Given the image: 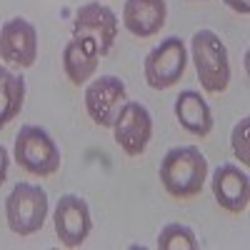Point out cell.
<instances>
[{
  "label": "cell",
  "mask_w": 250,
  "mask_h": 250,
  "mask_svg": "<svg viewBox=\"0 0 250 250\" xmlns=\"http://www.w3.org/2000/svg\"><path fill=\"white\" fill-rule=\"evenodd\" d=\"M158 178L170 198L188 203L203 193V185L208 180V160L195 145H178L163 155Z\"/></svg>",
  "instance_id": "cell-1"
},
{
  "label": "cell",
  "mask_w": 250,
  "mask_h": 250,
  "mask_svg": "<svg viewBox=\"0 0 250 250\" xmlns=\"http://www.w3.org/2000/svg\"><path fill=\"white\" fill-rule=\"evenodd\" d=\"M190 58L198 80L208 95H220L230 85V55L213 30H198L190 38Z\"/></svg>",
  "instance_id": "cell-2"
},
{
  "label": "cell",
  "mask_w": 250,
  "mask_h": 250,
  "mask_svg": "<svg viewBox=\"0 0 250 250\" xmlns=\"http://www.w3.org/2000/svg\"><path fill=\"white\" fill-rule=\"evenodd\" d=\"M13 158L33 178H53L62 165V155L55 138L40 125H23L18 130Z\"/></svg>",
  "instance_id": "cell-3"
},
{
  "label": "cell",
  "mask_w": 250,
  "mask_h": 250,
  "mask_svg": "<svg viewBox=\"0 0 250 250\" xmlns=\"http://www.w3.org/2000/svg\"><path fill=\"white\" fill-rule=\"evenodd\" d=\"M48 220V193L33 183H15L5 198V223L8 228L25 238L43 230Z\"/></svg>",
  "instance_id": "cell-4"
},
{
  "label": "cell",
  "mask_w": 250,
  "mask_h": 250,
  "mask_svg": "<svg viewBox=\"0 0 250 250\" xmlns=\"http://www.w3.org/2000/svg\"><path fill=\"white\" fill-rule=\"evenodd\" d=\"M188 68V48L185 40L178 35H170L160 40V45H155L143 62V75L148 88L153 90H168L178 85V80L185 75Z\"/></svg>",
  "instance_id": "cell-5"
},
{
  "label": "cell",
  "mask_w": 250,
  "mask_h": 250,
  "mask_svg": "<svg viewBox=\"0 0 250 250\" xmlns=\"http://www.w3.org/2000/svg\"><path fill=\"white\" fill-rule=\"evenodd\" d=\"M113 138L115 145L130 158H138L148 150L153 140V115L143 103L128 100L120 108L115 123H113Z\"/></svg>",
  "instance_id": "cell-6"
},
{
  "label": "cell",
  "mask_w": 250,
  "mask_h": 250,
  "mask_svg": "<svg viewBox=\"0 0 250 250\" xmlns=\"http://www.w3.org/2000/svg\"><path fill=\"white\" fill-rule=\"evenodd\" d=\"M85 113L100 128H113L120 108L128 103V85L118 75H100L85 88Z\"/></svg>",
  "instance_id": "cell-7"
},
{
  "label": "cell",
  "mask_w": 250,
  "mask_h": 250,
  "mask_svg": "<svg viewBox=\"0 0 250 250\" xmlns=\"http://www.w3.org/2000/svg\"><path fill=\"white\" fill-rule=\"evenodd\" d=\"M73 38H85L98 48L100 58L108 55L118 40V15L103 3H85L75 10Z\"/></svg>",
  "instance_id": "cell-8"
},
{
  "label": "cell",
  "mask_w": 250,
  "mask_h": 250,
  "mask_svg": "<svg viewBox=\"0 0 250 250\" xmlns=\"http://www.w3.org/2000/svg\"><path fill=\"white\" fill-rule=\"evenodd\" d=\"M53 228L62 248H80L93 230L88 200L75 193L60 195L55 210H53Z\"/></svg>",
  "instance_id": "cell-9"
},
{
  "label": "cell",
  "mask_w": 250,
  "mask_h": 250,
  "mask_svg": "<svg viewBox=\"0 0 250 250\" xmlns=\"http://www.w3.org/2000/svg\"><path fill=\"white\" fill-rule=\"evenodd\" d=\"M0 60L10 68L28 70L38 60V30L28 18H10L0 28Z\"/></svg>",
  "instance_id": "cell-10"
},
{
  "label": "cell",
  "mask_w": 250,
  "mask_h": 250,
  "mask_svg": "<svg viewBox=\"0 0 250 250\" xmlns=\"http://www.w3.org/2000/svg\"><path fill=\"white\" fill-rule=\"evenodd\" d=\"M215 203L230 215H243L250 203V178L245 170H240L233 163L218 165L210 180Z\"/></svg>",
  "instance_id": "cell-11"
},
{
  "label": "cell",
  "mask_w": 250,
  "mask_h": 250,
  "mask_svg": "<svg viewBox=\"0 0 250 250\" xmlns=\"http://www.w3.org/2000/svg\"><path fill=\"white\" fill-rule=\"evenodd\" d=\"M168 23V3L165 0H125L123 25L130 35L145 40L155 38Z\"/></svg>",
  "instance_id": "cell-12"
},
{
  "label": "cell",
  "mask_w": 250,
  "mask_h": 250,
  "mask_svg": "<svg viewBox=\"0 0 250 250\" xmlns=\"http://www.w3.org/2000/svg\"><path fill=\"white\" fill-rule=\"evenodd\" d=\"M98 65H100V53L85 38H73L65 45V50H62V73L75 88L93 80V75L98 73Z\"/></svg>",
  "instance_id": "cell-13"
},
{
  "label": "cell",
  "mask_w": 250,
  "mask_h": 250,
  "mask_svg": "<svg viewBox=\"0 0 250 250\" xmlns=\"http://www.w3.org/2000/svg\"><path fill=\"white\" fill-rule=\"evenodd\" d=\"M175 118L180 123V128L185 133H190L195 138H208L213 133V110L210 105L203 100L200 93L195 90H183L178 98H175Z\"/></svg>",
  "instance_id": "cell-14"
},
{
  "label": "cell",
  "mask_w": 250,
  "mask_h": 250,
  "mask_svg": "<svg viewBox=\"0 0 250 250\" xmlns=\"http://www.w3.org/2000/svg\"><path fill=\"white\" fill-rule=\"evenodd\" d=\"M25 80L23 75L13 73L8 65H0V130L8 128V125L20 115L25 105Z\"/></svg>",
  "instance_id": "cell-15"
},
{
  "label": "cell",
  "mask_w": 250,
  "mask_h": 250,
  "mask_svg": "<svg viewBox=\"0 0 250 250\" xmlns=\"http://www.w3.org/2000/svg\"><path fill=\"white\" fill-rule=\"evenodd\" d=\"M158 248L160 250H198L200 243L188 225L170 223L158 233Z\"/></svg>",
  "instance_id": "cell-16"
},
{
  "label": "cell",
  "mask_w": 250,
  "mask_h": 250,
  "mask_svg": "<svg viewBox=\"0 0 250 250\" xmlns=\"http://www.w3.org/2000/svg\"><path fill=\"white\" fill-rule=\"evenodd\" d=\"M248 133H250V118H243L235 123L233 128V135H230V148H233V155L240 160L243 168L250 165V150H248Z\"/></svg>",
  "instance_id": "cell-17"
},
{
  "label": "cell",
  "mask_w": 250,
  "mask_h": 250,
  "mask_svg": "<svg viewBox=\"0 0 250 250\" xmlns=\"http://www.w3.org/2000/svg\"><path fill=\"white\" fill-rule=\"evenodd\" d=\"M8 170H10V155L5 150V145L0 143V185L8 180Z\"/></svg>",
  "instance_id": "cell-18"
},
{
  "label": "cell",
  "mask_w": 250,
  "mask_h": 250,
  "mask_svg": "<svg viewBox=\"0 0 250 250\" xmlns=\"http://www.w3.org/2000/svg\"><path fill=\"white\" fill-rule=\"evenodd\" d=\"M223 3L233 13H238V15H248L250 13V0H223Z\"/></svg>",
  "instance_id": "cell-19"
},
{
  "label": "cell",
  "mask_w": 250,
  "mask_h": 250,
  "mask_svg": "<svg viewBox=\"0 0 250 250\" xmlns=\"http://www.w3.org/2000/svg\"><path fill=\"white\" fill-rule=\"evenodd\" d=\"M195 3H203V0H195Z\"/></svg>",
  "instance_id": "cell-20"
}]
</instances>
